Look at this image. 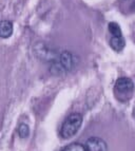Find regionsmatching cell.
I'll list each match as a JSON object with an SVG mask.
<instances>
[{
	"label": "cell",
	"mask_w": 135,
	"mask_h": 151,
	"mask_svg": "<svg viewBox=\"0 0 135 151\" xmlns=\"http://www.w3.org/2000/svg\"><path fill=\"white\" fill-rule=\"evenodd\" d=\"M83 124V116L79 113H73L62 124L61 130H60V135L62 139H70L74 136L77 131L79 130L80 126Z\"/></svg>",
	"instance_id": "obj_1"
},
{
	"label": "cell",
	"mask_w": 135,
	"mask_h": 151,
	"mask_svg": "<svg viewBox=\"0 0 135 151\" xmlns=\"http://www.w3.org/2000/svg\"><path fill=\"white\" fill-rule=\"evenodd\" d=\"M76 63H77L76 56L73 55V54L70 53V52L65 51V52L60 54L59 60H58V63H56V65H57L61 70L70 71L75 67Z\"/></svg>",
	"instance_id": "obj_2"
},
{
	"label": "cell",
	"mask_w": 135,
	"mask_h": 151,
	"mask_svg": "<svg viewBox=\"0 0 135 151\" xmlns=\"http://www.w3.org/2000/svg\"><path fill=\"white\" fill-rule=\"evenodd\" d=\"M85 150L87 151H108L107 143L103 139L97 136H92L88 139L85 143Z\"/></svg>",
	"instance_id": "obj_3"
},
{
	"label": "cell",
	"mask_w": 135,
	"mask_h": 151,
	"mask_svg": "<svg viewBox=\"0 0 135 151\" xmlns=\"http://www.w3.org/2000/svg\"><path fill=\"white\" fill-rule=\"evenodd\" d=\"M114 89H115L116 93H129V92H131L133 90V81L128 77H120L116 81Z\"/></svg>",
	"instance_id": "obj_4"
},
{
	"label": "cell",
	"mask_w": 135,
	"mask_h": 151,
	"mask_svg": "<svg viewBox=\"0 0 135 151\" xmlns=\"http://www.w3.org/2000/svg\"><path fill=\"white\" fill-rule=\"evenodd\" d=\"M13 34V24L11 21L3 20L0 22V37L9 38Z\"/></svg>",
	"instance_id": "obj_5"
},
{
	"label": "cell",
	"mask_w": 135,
	"mask_h": 151,
	"mask_svg": "<svg viewBox=\"0 0 135 151\" xmlns=\"http://www.w3.org/2000/svg\"><path fill=\"white\" fill-rule=\"evenodd\" d=\"M110 45L113 50H115L116 52H119V51H121L125 48L126 42H125V39L123 38V36H120V37L112 36V38H111L110 40Z\"/></svg>",
	"instance_id": "obj_6"
},
{
	"label": "cell",
	"mask_w": 135,
	"mask_h": 151,
	"mask_svg": "<svg viewBox=\"0 0 135 151\" xmlns=\"http://www.w3.org/2000/svg\"><path fill=\"white\" fill-rule=\"evenodd\" d=\"M110 33L112 34V36H116V37H120L121 35V29L116 22H110L109 23V27H108Z\"/></svg>",
	"instance_id": "obj_7"
},
{
	"label": "cell",
	"mask_w": 135,
	"mask_h": 151,
	"mask_svg": "<svg viewBox=\"0 0 135 151\" xmlns=\"http://www.w3.org/2000/svg\"><path fill=\"white\" fill-rule=\"evenodd\" d=\"M62 151H87V150H85V146H83L81 144L73 143L71 145H69L68 147H65Z\"/></svg>",
	"instance_id": "obj_8"
},
{
	"label": "cell",
	"mask_w": 135,
	"mask_h": 151,
	"mask_svg": "<svg viewBox=\"0 0 135 151\" xmlns=\"http://www.w3.org/2000/svg\"><path fill=\"white\" fill-rule=\"evenodd\" d=\"M18 133H19V136L21 139H25L28 137L29 134H30V128L27 124H21L18 128Z\"/></svg>",
	"instance_id": "obj_9"
},
{
	"label": "cell",
	"mask_w": 135,
	"mask_h": 151,
	"mask_svg": "<svg viewBox=\"0 0 135 151\" xmlns=\"http://www.w3.org/2000/svg\"><path fill=\"white\" fill-rule=\"evenodd\" d=\"M131 9H132L133 12H135V1L132 3V5H131Z\"/></svg>",
	"instance_id": "obj_10"
}]
</instances>
